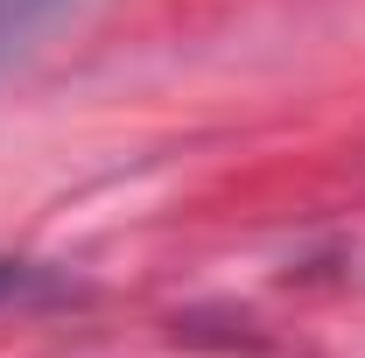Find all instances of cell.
Returning <instances> with one entry per match:
<instances>
[{"mask_svg": "<svg viewBox=\"0 0 365 358\" xmlns=\"http://www.w3.org/2000/svg\"><path fill=\"white\" fill-rule=\"evenodd\" d=\"M56 7H63V0H0V56H14Z\"/></svg>", "mask_w": 365, "mask_h": 358, "instance_id": "1", "label": "cell"}]
</instances>
